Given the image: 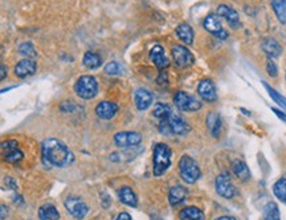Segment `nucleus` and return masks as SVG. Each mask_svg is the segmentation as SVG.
Segmentation results:
<instances>
[{
	"label": "nucleus",
	"instance_id": "f257e3e1",
	"mask_svg": "<svg viewBox=\"0 0 286 220\" xmlns=\"http://www.w3.org/2000/svg\"><path fill=\"white\" fill-rule=\"evenodd\" d=\"M41 151L45 162L55 167H67L75 160L73 153L59 139L51 138L43 142Z\"/></svg>",
	"mask_w": 286,
	"mask_h": 220
},
{
	"label": "nucleus",
	"instance_id": "f03ea898",
	"mask_svg": "<svg viewBox=\"0 0 286 220\" xmlns=\"http://www.w3.org/2000/svg\"><path fill=\"white\" fill-rule=\"evenodd\" d=\"M171 164V149L164 143H158L154 149V174L163 175Z\"/></svg>",
	"mask_w": 286,
	"mask_h": 220
},
{
	"label": "nucleus",
	"instance_id": "7ed1b4c3",
	"mask_svg": "<svg viewBox=\"0 0 286 220\" xmlns=\"http://www.w3.org/2000/svg\"><path fill=\"white\" fill-rule=\"evenodd\" d=\"M75 92L82 100H92L98 93V82L92 76H81L76 82Z\"/></svg>",
	"mask_w": 286,
	"mask_h": 220
},
{
	"label": "nucleus",
	"instance_id": "20e7f679",
	"mask_svg": "<svg viewBox=\"0 0 286 220\" xmlns=\"http://www.w3.org/2000/svg\"><path fill=\"white\" fill-rule=\"evenodd\" d=\"M179 172L186 183H195L200 178V168L196 162L188 155H184L179 160Z\"/></svg>",
	"mask_w": 286,
	"mask_h": 220
},
{
	"label": "nucleus",
	"instance_id": "39448f33",
	"mask_svg": "<svg viewBox=\"0 0 286 220\" xmlns=\"http://www.w3.org/2000/svg\"><path fill=\"white\" fill-rule=\"evenodd\" d=\"M174 102L176 108L182 112H197L201 108V102L186 92H178L175 94Z\"/></svg>",
	"mask_w": 286,
	"mask_h": 220
},
{
	"label": "nucleus",
	"instance_id": "423d86ee",
	"mask_svg": "<svg viewBox=\"0 0 286 220\" xmlns=\"http://www.w3.org/2000/svg\"><path fill=\"white\" fill-rule=\"evenodd\" d=\"M171 55L172 59H174V63L180 69L190 68L193 64V61H195L193 55L190 52V49L186 48V47H182V45H174L171 49Z\"/></svg>",
	"mask_w": 286,
	"mask_h": 220
},
{
	"label": "nucleus",
	"instance_id": "0eeeda50",
	"mask_svg": "<svg viewBox=\"0 0 286 220\" xmlns=\"http://www.w3.org/2000/svg\"><path fill=\"white\" fill-rule=\"evenodd\" d=\"M0 150L3 154V158L8 163H19L23 159L22 150L18 147V142L11 139V141H4L0 143Z\"/></svg>",
	"mask_w": 286,
	"mask_h": 220
},
{
	"label": "nucleus",
	"instance_id": "6e6552de",
	"mask_svg": "<svg viewBox=\"0 0 286 220\" xmlns=\"http://www.w3.org/2000/svg\"><path fill=\"white\" fill-rule=\"evenodd\" d=\"M203 26H204V28L208 31L209 34L215 35L216 38L221 39V40L228 39V32L224 30L223 26H221V22H220L219 19V16L215 15V14H209V15L204 19Z\"/></svg>",
	"mask_w": 286,
	"mask_h": 220
},
{
	"label": "nucleus",
	"instance_id": "1a4fd4ad",
	"mask_svg": "<svg viewBox=\"0 0 286 220\" xmlns=\"http://www.w3.org/2000/svg\"><path fill=\"white\" fill-rule=\"evenodd\" d=\"M162 121H166V123H167L170 134L184 135L191 130L190 125L183 120L182 117H179L178 114H174V113L170 114V117H168L167 120H162Z\"/></svg>",
	"mask_w": 286,
	"mask_h": 220
},
{
	"label": "nucleus",
	"instance_id": "9d476101",
	"mask_svg": "<svg viewBox=\"0 0 286 220\" xmlns=\"http://www.w3.org/2000/svg\"><path fill=\"white\" fill-rule=\"evenodd\" d=\"M65 207H67L68 212L73 215L76 219L81 220L86 216V213H88V205L84 203L80 198L77 196H69V198L65 200Z\"/></svg>",
	"mask_w": 286,
	"mask_h": 220
},
{
	"label": "nucleus",
	"instance_id": "9b49d317",
	"mask_svg": "<svg viewBox=\"0 0 286 220\" xmlns=\"http://www.w3.org/2000/svg\"><path fill=\"white\" fill-rule=\"evenodd\" d=\"M142 141V135L135 131H119L114 135L115 145L119 147H133L139 145Z\"/></svg>",
	"mask_w": 286,
	"mask_h": 220
},
{
	"label": "nucleus",
	"instance_id": "f8f14e48",
	"mask_svg": "<svg viewBox=\"0 0 286 220\" xmlns=\"http://www.w3.org/2000/svg\"><path fill=\"white\" fill-rule=\"evenodd\" d=\"M216 191L220 196L225 199H232L234 196V187L232 184L230 176L228 174H220L216 178Z\"/></svg>",
	"mask_w": 286,
	"mask_h": 220
},
{
	"label": "nucleus",
	"instance_id": "ddd939ff",
	"mask_svg": "<svg viewBox=\"0 0 286 220\" xmlns=\"http://www.w3.org/2000/svg\"><path fill=\"white\" fill-rule=\"evenodd\" d=\"M197 93L201 98L207 102H215L217 100V93H216V86L213 81L209 79L201 80L197 85Z\"/></svg>",
	"mask_w": 286,
	"mask_h": 220
},
{
	"label": "nucleus",
	"instance_id": "4468645a",
	"mask_svg": "<svg viewBox=\"0 0 286 220\" xmlns=\"http://www.w3.org/2000/svg\"><path fill=\"white\" fill-rule=\"evenodd\" d=\"M217 16H221L223 19L228 22L232 28H238L240 27V16L233 8H230L227 4H221L217 7Z\"/></svg>",
	"mask_w": 286,
	"mask_h": 220
},
{
	"label": "nucleus",
	"instance_id": "2eb2a0df",
	"mask_svg": "<svg viewBox=\"0 0 286 220\" xmlns=\"http://www.w3.org/2000/svg\"><path fill=\"white\" fill-rule=\"evenodd\" d=\"M261 49L264 51L265 55L270 60L271 59H277L282 53V48H281L279 43L273 38H265L264 40L261 41Z\"/></svg>",
	"mask_w": 286,
	"mask_h": 220
},
{
	"label": "nucleus",
	"instance_id": "dca6fc26",
	"mask_svg": "<svg viewBox=\"0 0 286 220\" xmlns=\"http://www.w3.org/2000/svg\"><path fill=\"white\" fill-rule=\"evenodd\" d=\"M117 112H118V106L110 101H102L97 105L96 108L97 116L102 120H112L113 117L117 114Z\"/></svg>",
	"mask_w": 286,
	"mask_h": 220
},
{
	"label": "nucleus",
	"instance_id": "f3484780",
	"mask_svg": "<svg viewBox=\"0 0 286 220\" xmlns=\"http://www.w3.org/2000/svg\"><path fill=\"white\" fill-rule=\"evenodd\" d=\"M38 69V65L32 59H26L16 64L15 67V75L20 79H26L28 76H32Z\"/></svg>",
	"mask_w": 286,
	"mask_h": 220
},
{
	"label": "nucleus",
	"instance_id": "a211bd4d",
	"mask_svg": "<svg viewBox=\"0 0 286 220\" xmlns=\"http://www.w3.org/2000/svg\"><path fill=\"white\" fill-rule=\"evenodd\" d=\"M150 59L156 65V68H159L160 71H163L170 65V60H168L166 55H164V49L160 45H155L153 49L150 51Z\"/></svg>",
	"mask_w": 286,
	"mask_h": 220
},
{
	"label": "nucleus",
	"instance_id": "6ab92c4d",
	"mask_svg": "<svg viewBox=\"0 0 286 220\" xmlns=\"http://www.w3.org/2000/svg\"><path fill=\"white\" fill-rule=\"evenodd\" d=\"M134 98H135V106H137L138 110H146V109L150 108V105L153 104V94L150 93L149 90L143 89V88H141V89H138L137 92H135V96H134Z\"/></svg>",
	"mask_w": 286,
	"mask_h": 220
},
{
	"label": "nucleus",
	"instance_id": "aec40b11",
	"mask_svg": "<svg viewBox=\"0 0 286 220\" xmlns=\"http://www.w3.org/2000/svg\"><path fill=\"white\" fill-rule=\"evenodd\" d=\"M207 126H208V130L211 131V134L217 138L221 133V127H223V121H221V117L217 114V113H209L207 116Z\"/></svg>",
	"mask_w": 286,
	"mask_h": 220
},
{
	"label": "nucleus",
	"instance_id": "412c9836",
	"mask_svg": "<svg viewBox=\"0 0 286 220\" xmlns=\"http://www.w3.org/2000/svg\"><path fill=\"white\" fill-rule=\"evenodd\" d=\"M118 198L119 200L122 201L123 204L126 205H130V207H137L138 204V199H137V195L131 190L130 187H122L121 190L118 191Z\"/></svg>",
	"mask_w": 286,
	"mask_h": 220
},
{
	"label": "nucleus",
	"instance_id": "4be33fe9",
	"mask_svg": "<svg viewBox=\"0 0 286 220\" xmlns=\"http://www.w3.org/2000/svg\"><path fill=\"white\" fill-rule=\"evenodd\" d=\"M232 171L234 172V175L237 176L238 179L242 180V182H246L250 178V171H249L248 166L245 164V162L242 160H233L232 162Z\"/></svg>",
	"mask_w": 286,
	"mask_h": 220
},
{
	"label": "nucleus",
	"instance_id": "5701e85b",
	"mask_svg": "<svg viewBox=\"0 0 286 220\" xmlns=\"http://www.w3.org/2000/svg\"><path fill=\"white\" fill-rule=\"evenodd\" d=\"M187 196V190L182 186L172 187L170 192H168V201L171 205H178L182 201H184Z\"/></svg>",
	"mask_w": 286,
	"mask_h": 220
},
{
	"label": "nucleus",
	"instance_id": "b1692460",
	"mask_svg": "<svg viewBox=\"0 0 286 220\" xmlns=\"http://www.w3.org/2000/svg\"><path fill=\"white\" fill-rule=\"evenodd\" d=\"M182 220H204V212L197 207H186L179 212Z\"/></svg>",
	"mask_w": 286,
	"mask_h": 220
},
{
	"label": "nucleus",
	"instance_id": "393cba45",
	"mask_svg": "<svg viewBox=\"0 0 286 220\" xmlns=\"http://www.w3.org/2000/svg\"><path fill=\"white\" fill-rule=\"evenodd\" d=\"M176 36L187 45H191L193 43V30L186 23H183L176 28Z\"/></svg>",
	"mask_w": 286,
	"mask_h": 220
},
{
	"label": "nucleus",
	"instance_id": "a878e982",
	"mask_svg": "<svg viewBox=\"0 0 286 220\" xmlns=\"http://www.w3.org/2000/svg\"><path fill=\"white\" fill-rule=\"evenodd\" d=\"M39 217H40V220H59L60 213L55 205L44 204L41 205L40 209H39Z\"/></svg>",
	"mask_w": 286,
	"mask_h": 220
},
{
	"label": "nucleus",
	"instance_id": "bb28decb",
	"mask_svg": "<svg viewBox=\"0 0 286 220\" xmlns=\"http://www.w3.org/2000/svg\"><path fill=\"white\" fill-rule=\"evenodd\" d=\"M271 8L278 22L286 26V0H271Z\"/></svg>",
	"mask_w": 286,
	"mask_h": 220
},
{
	"label": "nucleus",
	"instance_id": "cd10ccee",
	"mask_svg": "<svg viewBox=\"0 0 286 220\" xmlns=\"http://www.w3.org/2000/svg\"><path fill=\"white\" fill-rule=\"evenodd\" d=\"M84 65L89 69H97L98 67H101L102 64V59L100 57V55H97L94 52H86L84 55V60H82Z\"/></svg>",
	"mask_w": 286,
	"mask_h": 220
},
{
	"label": "nucleus",
	"instance_id": "c85d7f7f",
	"mask_svg": "<svg viewBox=\"0 0 286 220\" xmlns=\"http://www.w3.org/2000/svg\"><path fill=\"white\" fill-rule=\"evenodd\" d=\"M262 85L265 86V89L267 90V93H269V96H270V98L273 101H274L275 104L278 105V106H281L282 109H285L286 110V98L283 97L282 94H279L277 90L274 89V88H271L269 84H266V82H262Z\"/></svg>",
	"mask_w": 286,
	"mask_h": 220
},
{
	"label": "nucleus",
	"instance_id": "c756f323",
	"mask_svg": "<svg viewBox=\"0 0 286 220\" xmlns=\"http://www.w3.org/2000/svg\"><path fill=\"white\" fill-rule=\"evenodd\" d=\"M264 215L265 220H281V217H279V209L274 201H269L267 203L266 207H265Z\"/></svg>",
	"mask_w": 286,
	"mask_h": 220
},
{
	"label": "nucleus",
	"instance_id": "7c9ffc66",
	"mask_svg": "<svg viewBox=\"0 0 286 220\" xmlns=\"http://www.w3.org/2000/svg\"><path fill=\"white\" fill-rule=\"evenodd\" d=\"M273 192L281 201L286 203V178L277 180L273 186Z\"/></svg>",
	"mask_w": 286,
	"mask_h": 220
},
{
	"label": "nucleus",
	"instance_id": "2f4dec72",
	"mask_svg": "<svg viewBox=\"0 0 286 220\" xmlns=\"http://www.w3.org/2000/svg\"><path fill=\"white\" fill-rule=\"evenodd\" d=\"M171 113V108L166 104H156L155 108H154V116H155L156 118H159L160 121L167 120Z\"/></svg>",
	"mask_w": 286,
	"mask_h": 220
},
{
	"label": "nucleus",
	"instance_id": "473e14b6",
	"mask_svg": "<svg viewBox=\"0 0 286 220\" xmlns=\"http://www.w3.org/2000/svg\"><path fill=\"white\" fill-rule=\"evenodd\" d=\"M19 53L22 56L28 57V59H35V57L38 56V52H36V49L32 45V43H23V44H20Z\"/></svg>",
	"mask_w": 286,
	"mask_h": 220
},
{
	"label": "nucleus",
	"instance_id": "72a5a7b5",
	"mask_svg": "<svg viewBox=\"0 0 286 220\" xmlns=\"http://www.w3.org/2000/svg\"><path fill=\"white\" fill-rule=\"evenodd\" d=\"M105 73L106 75H110V76H118L122 73V67L119 65L118 63H109L106 67H105Z\"/></svg>",
	"mask_w": 286,
	"mask_h": 220
},
{
	"label": "nucleus",
	"instance_id": "f704fd0d",
	"mask_svg": "<svg viewBox=\"0 0 286 220\" xmlns=\"http://www.w3.org/2000/svg\"><path fill=\"white\" fill-rule=\"evenodd\" d=\"M266 72L269 73V76H270V77H275V76L278 75V69H277V65H275V64L273 63L270 59H269V60H267V63H266Z\"/></svg>",
	"mask_w": 286,
	"mask_h": 220
},
{
	"label": "nucleus",
	"instance_id": "c9c22d12",
	"mask_svg": "<svg viewBox=\"0 0 286 220\" xmlns=\"http://www.w3.org/2000/svg\"><path fill=\"white\" fill-rule=\"evenodd\" d=\"M271 110H273V113H274L275 116L278 117L279 120H282L283 122H286V113L281 112V110H278L277 108H271Z\"/></svg>",
	"mask_w": 286,
	"mask_h": 220
},
{
	"label": "nucleus",
	"instance_id": "e433bc0d",
	"mask_svg": "<svg viewBox=\"0 0 286 220\" xmlns=\"http://www.w3.org/2000/svg\"><path fill=\"white\" fill-rule=\"evenodd\" d=\"M7 77V68L0 64V81H3Z\"/></svg>",
	"mask_w": 286,
	"mask_h": 220
},
{
	"label": "nucleus",
	"instance_id": "4c0bfd02",
	"mask_svg": "<svg viewBox=\"0 0 286 220\" xmlns=\"http://www.w3.org/2000/svg\"><path fill=\"white\" fill-rule=\"evenodd\" d=\"M7 213H8L7 207L3 204H0V219H3V217L7 216Z\"/></svg>",
	"mask_w": 286,
	"mask_h": 220
},
{
	"label": "nucleus",
	"instance_id": "58836bf2",
	"mask_svg": "<svg viewBox=\"0 0 286 220\" xmlns=\"http://www.w3.org/2000/svg\"><path fill=\"white\" fill-rule=\"evenodd\" d=\"M115 220H131V216L127 212H122V213H119Z\"/></svg>",
	"mask_w": 286,
	"mask_h": 220
},
{
	"label": "nucleus",
	"instance_id": "ea45409f",
	"mask_svg": "<svg viewBox=\"0 0 286 220\" xmlns=\"http://www.w3.org/2000/svg\"><path fill=\"white\" fill-rule=\"evenodd\" d=\"M216 220H236L233 216H220Z\"/></svg>",
	"mask_w": 286,
	"mask_h": 220
}]
</instances>
